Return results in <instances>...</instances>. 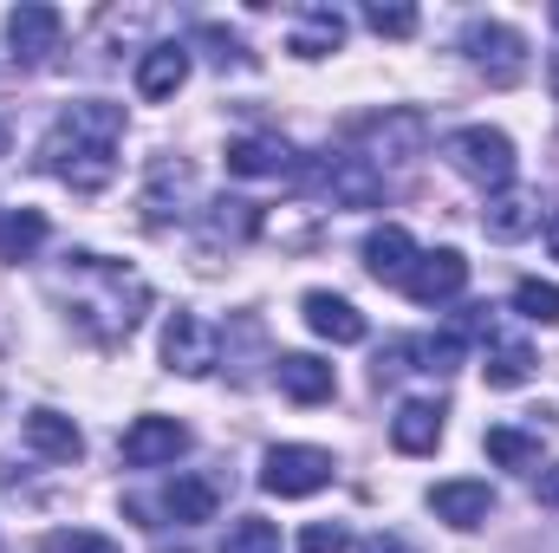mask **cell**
<instances>
[{
  "mask_svg": "<svg viewBox=\"0 0 559 553\" xmlns=\"http://www.w3.org/2000/svg\"><path fill=\"white\" fill-rule=\"evenodd\" d=\"M59 293H66V319L92 339V345H124L150 313V280L111 255L72 248L59 268Z\"/></svg>",
  "mask_w": 559,
  "mask_h": 553,
  "instance_id": "cell-1",
  "label": "cell"
},
{
  "mask_svg": "<svg viewBox=\"0 0 559 553\" xmlns=\"http://www.w3.org/2000/svg\"><path fill=\"white\" fill-rule=\"evenodd\" d=\"M118 143H124V105L85 98V105H66L39 138V169L79 196H98L118 176Z\"/></svg>",
  "mask_w": 559,
  "mask_h": 553,
  "instance_id": "cell-2",
  "label": "cell"
},
{
  "mask_svg": "<svg viewBox=\"0 0 559 553\" xmlns=\"http://www.w3.org/2000/svg\"><path fill=\"white\" fill-rule=\"evenodd\" d=\"M299 183L319 189L332 209H378V202H384V176H378L358 150H325V156L299 163Z\"/></svg>",
  "mask_w": 559,
  "mask_h": 553,
  "instance_id": "cell-3",
  "label": "cell"
},
{
  "mask_svg": "<svg viewBox=\"0 0 559 553\" xmlns=\"http://www.w3.org/2000/svg\"><path fill=\"white\" fill-rule=\"evenodd\" d=\"M442 156H449L455 176L481 183L488 196L514 183V138L495 131V125H462V131H449V138H442Z\"/></svg>",
  "mask_w": 559,
  "mask_h": 553,
  "instance_id": "cell-4",
  "label": "cell"
},
{
  "mask_svg": "<svg viewBox=\"0 0 559 553\" xmlns=\"http://www.w3.org/2000/svg\"><path fill=\"white\" fill-rule=\"evenodd\" d=\"M358 156L384 176V169H404V163H417L423 150H429V118L411 111V105H384L378 118H365L358 125Z\"/></svg>",
  "mask_w": 559,
  "mask_h": 553,
  "instance_id": "cell-5",
  "label": "cell"
},
{
  "mask_svg": "<svg viewBox=\"0 0 559 553\" xmlns=\"http://www.w3.org/2000/svg\"><path fill=\"white\" fill-rule=\"evenodd\" d=\"M332 475H338V462H332V449H319V443H274V449L261 456V489L280 495V502L319 495Z\"/></svg>",
  "mask_w": 559,
  "mask_h": 553,
  "instance_id": "cell-6",
  "label": "cell"
},
{
  "mask_svg": "<svg viewBox=\"0 0 559 553\" xmlns=\"http://www.w3.org/2000/svg\"><path fill=\"white\" fill-rule=\"evenodd\" d=\"M462 52H468V66H475L488 85H521V79H527V39H521L508 20H468Z\"/></svg>",
  "mask_w": 559,
  "mask_h": 553,
  "instance_id": "cell-7",
  "label": "cell"
},
{
  "mask_svg": "<svg viewBox=\"0 0 559 553\" xmlns=\"http://www.w3.org/2000/svg\"><path fill=\"white\" fill-rule=\"evenodd\" d=\"M163 365L182 372V378H209L222 365V332L202 313H169V326H163Z\"/></svg>",
  "mask_w": 559,
  "mask_h": 553,
  "instance_id": "cell-8",
  "label": "cell"
},
{
  "mask_svg": "<svg viewBox=\"0 0 559 553\" xmlns=\"http://www.w3.org/2000/svg\"><path fill=\"white\" fill-rule=\"evenodd\" d=\"M462 365V332H423V339H397L391 352H378V378H397V372H429V378H449Z\"/></svg>",
  "mask_w": 559,
  "mask_h": 553,
  "instance_id": "cell-9",
  "label": "cell"
},
{
  "mask_svg": "<svg viewBox=\"0 0 559 553\" xmlns=\"http://www.w3.org/2000/svg\"><path fill=\"white\" fill-rule=\"evenodd\" d=\"M189 196H195V169L182 156H156L150 163V183H143V222L150 228H169L189 215Z\"/></svg>",
  "mask_w": 559,
  "mask_h": 553,
  "instance_id": "cell-10",
  "label": "cell"
},
{
  "mask_svg": "<svg viewBox=\"0 0 559 553\" xmlns=\"http://www.w3.org/2000/svg\"><path fill=\"white\" fill-rule=\"evenodd\" d=\"M189 449V423H176V416H138L131 430H124V462L131 469H163V462H176Z\"/></svg>",
  "mask_w": 559,
  "mask_h": 553,
  "instance_id": "cell-11",
  "label": "cell"
},
{
  "mask_svg": "<svg viewBox=\"0 0 559 553\" xmlns=\"http://www.w3.org/2000/svg\"><path fill=\"white\" fill-rule=\"evenodd\" d=\"M462 286H468V261H462L455 248L417 255V268L404 280V293H411L417 306H449V299H462Z\"/></svg>",
  "mask_w": 559,
  "mask_h": 553,
  "instance_id": "cell-12",
  "label": "cell"
},
{
  "mask_svg": "<svg viewBox=\"0 0 559 553\" xmlns=\"http://www.w3.org/2000/svg\"><path fill=\"white\" fill-rule=\"evenodd\" d=\"M59 7H39V0H26V7H13L7 13V46H13V59L20 66H39L52 46H59Z\"/></svg>",
  "mask_w": 559,
  "mask_h": 553,
  "instance_id": "cell-13",
  "label": "cell"
},
{
  "mask_svg": "<svg viewBox=\"0 0 559 553\" xmlns=\"http://www.w3.org/2000/svg\"><path fill=\"white\" fill-rule=\"evenodd\" d=\"M429 515L468 534V528H481V521L495 515V489H488V482H468V475H462V482H436V489H429Z\"/></svg>",
  "mask_w": 559,
  "mask_h": 553,
  "instance_id": "cell-14",
  "label": "cell"
},
{
  "mask_svg": "<svg viewBox=\"0 0 559 553\" xmlns=\"http://www.w3.org/2000/svg\"><path fill=\"white\" fill-rule=\"evenodd\" d=\"M417 235L411 228H397V222H384V228H371V242H365V274L384 280V286H404L411 268H417Z\"/></svg>",
  "mask_w": 559,
  "mask_h": 553,
  "instance_id": "cell-15",
  "label": "cell"
},
{
  "mask_svg": "<svg viewBox=\"0 0 559 553\" xmlns=\"http://www.w3.org/2000/svg\"><path fill=\"white\" fill-rule=\"evenodd\" d=\"M228 169L235 176H299V150L274 131H254V138L228 143Z\"/></svg>",
  "mask_w": 559,
  "mask_h": 553,
  "instance_id": "cell-16",
  "label": "cell"
},
{
  "mask_svg": "<svg viewBox=\"0 0 559 553\" xmlns=\"http://www.w3.org/2000/svg\"><path fill=\"white\" fill-rule=\"evenodd\" d=\"M182 79H189V46L182 39H163V46H150L138 59V98H150V105L176 98Z\"/></svg>",
  "mask_w": 559,
  "mask_h": 553,
  "instance_id": "cell-17",
  "label": "cell"
},
{
  "mask_svg": "<svg viewBox=\"0 0 559 553\" xmlns=\"http://www.w3.org/2000/svg\"><path fill=\"white\" fill-rule=\"evenodd\" d=\"M299 313H306V326L319 332V339H332V345H358L371 326H365V313L352 306V299H338V293H306L299 299Z\"/></svg>",
  "mask_w": 559,
  "mask_h": 553,
  "instance_id": "cell-18",
  "label": "cell"
},
{
  "mask_svg": "<svg viewBox=\"0 0 559 553\" xmlns=\"http://www.w3.org/2000/svg\"><path fill=\"white\" fill-rule=\"evenodd\" d=\"M274 378H280V391H286L293 404H325V398L338 391L332 365L312 358V352H286V358H274Z\"/></svg>",
  "mask_w": 559,
  "mask_h": 553,
  "instance_id": "cell-19",
  "label": "cell"
},
{
  "mask_svg": "<svg viewBox=\"0 0 559 553\" xmlns=\"http://www.w3.org/2000/svg\"><path fill=\"white\" fill-rule=\"evenodd\" d=\"M338 46H345V13H338V7H299L286 52H293V59H325V52H338Z\"/></svg>",
  "mask_w": 559,
  "mask_h": 553,
  "instance_id": "cell-20",
  "label": "cell"
},
{
  "mask_svg": "<svg viewBox=\"0 0 559 553\" xmlns=\"http://www.w3.org/2000/svg\"><path fill=\"white\" fill-rule=\"evenodd\" d=\"M26 443H33L46 462H79V456H85V430L66 411H46V404L26 411Z\"/></svg>",
  "mask_w": 559,
  "mask_h": 553,
  "instance_id": "cell-21",
  "label": "cell"
},
{
  "mask_svg": "<svg viewBox=\"0 0 559 553\" xmlns=\"http://www.w3.org/2000/svg\"><path fill=\"white\" fill-rule=\"evenodd\" d=\"M534 222H540V202L527 196V189H495L488 196V209H481V228L495 235V242H521V235H534Z\"/></svg>",
  "mask_w": 559,
  "mask_h": 553,
  "instance_id": "cell-22",
  "label": "cell"
},
{
  "mask_svg": "<svg viewBox=\"0 0 559 553\" xmlns=\"http://www.w3.org/2000/svg\"><path fill=\"white\" fill-rule=\"evenodd\" d=\"M442 404H429V398H411V404H397L391 416V443L404 449V456H429L436 443H442Z\"/></svg>",
  "mask_w": 559,
  "mask_h": 553,
  "instance_id": "cell-23",
  "label": "cell"
},
{
  "mask_svg": "<svg viewBox=\"0 0 559 553\" xmlns=\"http://www.w3.org/2000/svg\"><path fill=\"white\" fill-rule=\"evenodd\" d=\"M215 508H222V489H215L209 475H176V482L163 489V515H169V521H182V528L215 521Z\"/></svg>",
  "mask_w": 559,
  "mask_h": 553,
  "instance_id": "cell-24",
  "label": "cell"
},
{
  "mask_svg": "<svg viewBox=\"0 0 559 553\" xmlns=\"http://www.w3.org/2000/svg\"><path fill=\"white\" fill-rule=\"evenodd\" d=\"M46 215L39 209H7L0 215V261H13V268H26V261H39V248H46Z\"/></svg>",
  "mask_w": 559,
  "mask_h": 553,
  "instance_id": "cell-25",
  "label": "cell"
},
{
  "mask_svg": "<svg viewBox=\"0 0 559 553\" xmlns=\"http://www.w3.org/2000/svg\"><path fill=\"white\" fill-rule=\"evenodd\" d=\"M202 228H209V242L222 248H241V242H254L261 235V209L254 202H241V196H222V202H209V215H202Z\"/></svg>",
  "mask_w": 559,
  "mask_h": 553,
  "instance_id": "cell-26",
  "label": "cell"
},
{
  "mask_svg": "<svg viewBox=\"0 0 559 553\" xmlns=\"http://www.w3.org/2000/svg\"><path fill=\"white\" fill-rule=\"evenodd\" d=\"M488 456L501 462V469H534L540 462V449H547V430H521V423H495L488 436Z\"/></svg>",
  "mask_w": 559,
  "mask_h": 553,
  "instance_id": "cell-27",
  "label": "cell"
},
{
  "mask_svg": "<svg viewBox=\"0 0 559 553\" xmlns=\"http://www.w3.org/2000/svg\"><path fill=\"white\" fill-rule=\"evenodd\" d=\"M481 378H488V391H514V385H527L534 378V352L527 345H514V339H488V358H481Z\"/></svg>",
  "mask_w": 559,
  "mask_h": 553,
  "instance_id": "cell-28",
  "label": "cell"
},
{
  "mask_svg": "<svg viewBox=\"0 0 559 553\" xmlns=\"http://www.w3.org/2000/svg\"><path fill=\"white\" fill-rule=\"evenodd\" d=\"M195 46H209V59H215L222 72H228V66H235V72H254L248 39H241V33H228V26H215V20H202V26H195Z\"/></svg>",
  "mask_w": 559,
  "mask_h": 553,
  "instance_id": "cell-29",
  "label": "cell"
},
{
  "mask_svg": "<svg viewBox=\"0 0 559 553\" xmlns=\"http://www.w3.org/2000/svg\"><path fill=\"white\" fill-rule=\"evenodd\" d=\"M514 313L534 326H559V286L554 280H521L514 286Z\"/></svg>",
  "mask_w": 559,
  "mask_h": 553,
  "instance_id": "cell-30",
  "label": "cell"
},
{
  "mask_svg": "<svg viewBox=\"0 0 559 553\" xmlns=\"http://www.w3.org/2000/svg\"><path fill=\"white\" fill-rule=\"evenodd\" d=\"M365 26H371L378 39H411V33H417V7H404V0H371V7H365Z\"/></svg>",
  "mask_w": 559,
  "mask_h": 553,
  "instance_id": "cell-31",
  "label": "cell"
},
{
  "mask_svg": "<svg viewBox=\"0 0 559 553\" xmlns=\"http://www.w3.org/2000/svg\"><path fill=\"white\" fill-rule=\"evenodd\" d=\"M222 553H280V528L274 521H261V515H241V521L228 528Z\"/></svg>",
  "mask_w": 559,
  "mask_h": 553,
  "instance_id": "cell-32",
  "label": "cell"
},
{
  "mask_svg": "<svg viewBox=\"0 0 559 553\" xmlns=\"http://www.w3.org/2000/svg\"><path fill=\"white\" fill-rule=\"evenodd\" d=\"M39 553H118L111 534H92V528H59V534H46Z\"/></svg>",
  "mask_w": 559,
  "mask_h": 553,
  "instance_id": "cell-33",
  "label": "cell"
},
{
  "mask_svg": "<svg viewBox=\"0 0 559 553\" xmlns=\"http://www.w3.org/2000/svg\"><path fill=\"white\" fill-rule=\"evenodd\" d=\"M352 548V534L338 528V521H312L306 534H299V553H345Z\"/></svg>",
  "mask_w": 559,
  "mask_h": 553,
  "instance_id": "cell-34",
  "label": "cell"
},
{
  "mask_svg": "<svg viewBox=\"0 0 559 553\" xmlns=\"http://www.w3.org/2000/svg\"><path fill=\"white\" fill-rule=\"evenodd\" d=\"M534 489H540V508H559V462H554V469H540V482H534Z\"/></svg>",
  "mask_w": 559,
  "mask_h": 553,
  "instance_id": "cell-35",
  "label": "cell"
},
{
  "mask_svg": "<svg viewBox=\"0 0 559 553\" xmlns=\"http://www.w3.org/2000/svg\"><path fill=\"white\" fill-rule=\"evenodd\" d=\"M365 553H417V548H411L404 534H371V541H365Z\"/></svg>",
  "mask_w": 559,
  "mask_h": 553,
  "instance_id": "cell-36",
  "label": "cell"
},
{
  "mask_svg": "<svg viewBox=\"0 0 559 553\" xmlns=\"http://www.w3.org/2000/svg\"><path fill=\"white\" fill-rule=\"evenodd\" d=\"M547 248H554V261H559V209L547 215Z\"/></svg>",
  "mask_w": 559,
  "mask_h": 553,
  "instance_id": "cell-37",
  "label": "cell"
},
{
  "mask_svg": "<svg viewBox=\"0 0 559 553\" xmlns=\"http://www.w3.org/2000/svg\"><path fill=\"white\" fill-rule=\"evenodd\" d=\"M0 156H7V118H0Z\"/></svg>",
  "mask_w": 559,
  "mask_h": 553,
  "instance_id": "cell-38",
  "label": "cell"
},
{
  "mask_svg": "<svg viewBox=\"0 0 559 553\" xmlns=\"http://www.w3.org/2000/svg\"><path fill=\"white\" fill-rule=\"evenodd\" d=\"M554 26H559V0H554Z\"/></svg>",
  "mask_w": 559,
  "mask_h": 553,
  "instance_id": "cell-39",
  "label": "cell"
}]
</instances>
